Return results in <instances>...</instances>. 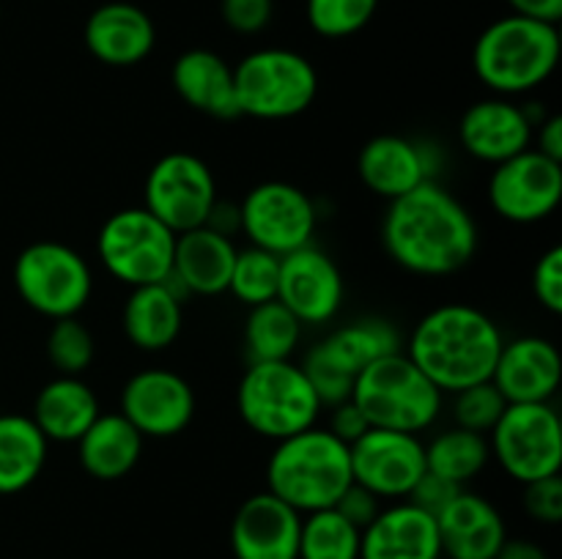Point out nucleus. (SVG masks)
I'll list each match as a JSON object with an SVG mask.
<instances>
[{
	"instance_id": "f257e3e1",
	"label": "nucleus",
	"mask_w": 562,
	"mask_h": 559,
	"mask_svg": "<svg viewBox=\"0 0 562 559\" xmlns=\"http://www.w3.org/2000/svg\"><path fill=\"white\" fill-rule=\"evenodd\" d=\"M384 250L401 269L445 277L475 258L477 228L464 206L437 181H423L390 201L382 223Z\"/></svg>"
},
{
	"instance_id": "f03ea898",
	"label": "nucleus",
	"mask_w": 562,
	"mask_h": 559,
	"mask_svg": "<svg viewBox=\"0 0 562 559\" xmlns=\"http://www.w3.org/2000/svg\"><path fill=\"white\" fill-rule=\"evenodd\" d=\"M503 343V332L486 312L453 301L420 318L406 356L442 392H459L492 378Z\"/></svg>"
},
{
	"instance_id": "7ed1b4c3",
	"label": "nucleus",
	"mask_w": 562,
	"mask_h": 559,
	"mask_svg": "<svg viewBox=\"0 0 562 559\" xmlns=\"http://www.w3.org/2000/svg\"><path fill=\"white\" fill-rule=\"evenodd\" d=\"M349 444L327 427H305L274 444L267 464V491L300 515L335 507L351 486Z\"/></svg>"
},
{
	"instance_id": "20e7f679",
	"label": "nucleus",
	"mask_w": 562,
	"mask_h": 559,
	"mask_svg": "<svg viewBox=\"0 0 562 559\" xmlns=\"http://www.w3.org/2000/svg\"><path fill=\"white\" fill-rule=\"evenodd\" d=\"M560 64V31L549 22L510 14L477 36L472 66L497 96H516L543 85Z\"/></svg>"
},
{
	"instance_id": "39448f33",
	"label": "nucleus",
	"mask_w": 562,
	"mask_h": 559,
	"mask_svg": "<svg viewBox=\"0 0 562 559\" xmlns=\"http://www.w3.org/2000/svg\"><path fill=\"white\" fill-rule=\"evenodd\" d=\"M351 400L371 427L415 436L431 427L442 411V389L406 356V351H393L371 362L357 376Z\"/></svg>"
},
{
	"instance_id": "423d86ee",
	"label": "nucleus",
	"mask_w": 562,
	"mask_h": 559,
	"mask_svg": "<svg viewBox=\"0 0 562 559\" xmlns=\"http://www.w3.org/2000/svg\"><path fill=\"white\" fill-rule=\"evenodd\" d=\"M236 406L245 425L272 442L313 427L322 411L311 381L291 360L250 362L236 389Z\"/></svg>"
},
{
	"instance_id": "0eeeda50",
	"label": "nucleus",
	"mask_w": 562,
	"mask_h": 559,
	"mask_svg": "<svg viewBox=\"0 0 562 559\" xmlns=\"http://www.w3.org/2000/svg\"><path fill=\"white\" fill-rule=\"evenodd\" d=\"M239 115L285 121L305 113L318 93V75L305 55L283 47L256 49L234 66Z\"/></svg>"
},
{
	"instance_id": "6e6552de",
	"label": "nucleus",
	"mask_w": 562,
	"mask_h": 559,
	"mask_svg": "<svg viewBox=\"0 0 562 559\" xmlns=\"http://www.w3.org/2000/svg\"><path fill=\"white\" fill-rule=\"evenodd\" d=\"M176 233L148 208H121L104 219L97 250L104 269L130 288L165 283L173 269Z\"/></svg>"
},
{
	"instance_id": "1a4fd4ad",
	"label": "nucleus",
	"mask_w": 562,
	"mask_h": 559,
	"mask_svg": "<svg viewBox=\"0 0 562 559\" xmlns=\"http://www.w3.org/2000/svg\"><path fill=\"white\" fill-rule=\"evenodd\" d=\"M14 285L31 310L47 318L77 316L93 290L86 258L60 241H33L16 255Z\"/></svg>"
},
{
	"instance_id": "9d476101",
	"label": "nucleus",
	"mask_w": 562,
	"mask_h": 559,
	"mask_svg": "<svg viewBox=\"0 0 562 559\" xmlns=\"http://www.w3.org/2000/svg\"><path fill=\"white\" fill-rule=\"evenodd\" d=\"M492 455L505 475L527 486L560 475L562 425L552 403H508L492 427Z\"/></svg>"
},
{
	"instance_id": "9b49d317",
	"label": "nucleus",
	"mask_w": 562,
	"mask_h": 559,
	"mask_svg": "<svg viewBox=\"0 0 562 559\" xmlns=\"http://www.w3.org/2000/svg\"><path fill=\"white\" fill-rule=\"evenodd\" d=\"M239 228L252 247L283 258L313 241L316 206L307 192L289 181H263L241 201Z\"/></svg>"
},
{
	"instance_id": "f8f14e48",
	"label": "nucleus",
	"mask_w": 562,
	"mask_h": 559,
	"mask_svg": "<svg viewBox=\"0 0 562 559\" xmlns=\"http://www.w3.org/2000/svg\"><path fill=\"white\" fill-rule=\"evenodd\" d=\"M146 206L173 233L206 225L214 203L217 184L201 157L187 151L165 153L146 175Z\"/></svg>"
},
{
	"instance_id": "ddd939ff",
	"label": "nucleus",
	"mask_w": 562,
	"mask_h": 559,
	"mask_svg": "<svg viewBox=\"0 0 562 559\" xmlns=\"http://www.w3.org/2000/svg\"><path fill=\"white\" fill-rule=\"evenodd\" d=\"M562 201V162L543 157L536 148L494 164L488 179V203L503 219L532 225L547 219Z\"/></svg>"
},
{
	"instance_id": "4468645a",
	"label": "nucleus",
	"mask_w": 562,
	"mask_h": 559,
	"mask_svg": "<svg viewBox=\"0 0 562 559\" xmlns=\"http://www.w3.org/2000/svg\"><path fill=\"white\" fill-rule=\"evenodd\" d=\"M351 480L379 499H406L426 475V444L415 433L368 427L349 444Z\"/></svg>"
},
{
	"instance_id": "2eb2a0df",
	"label": "nucleus",
	"mask_w": 562,
	"mask_h": 559,
	"mask_svg": "<svg viewBox=\"0 0 562 559\" xmlns=\"http://www.w3.org/2000/svg\"><path fill=\"white\" fill-rule=\"evenodd\" d=\"M121 414L143 438L179 436L195 417V392L179 373L146 367L121 389Z\"/></svg>"
},
{
	"instance_id": "dca6fc26",
	"label": "nucleus",
	"mask_w": 562,
	"mask_h": 559,
	"mask_svg": "<svg viewBox=\"0 0 562 559\" xmlns=\"http://www.w3.org/2000/svg\"><path fill=\"white\" fill-rule=\"evenodd\" d=\"M278 301L305 323H327L344 301V277L327 252L313 244L280 258Z\"/></svg>"
},
{
	"instance_id": "f3484780",
	"label": "nucleus",
	"mask_w": 562,
	"mask_h": 559,
	"mask_svg": "<svg viewBox=\"0 0 562 559\" xmlns=\"http://www.w3.org/2000/svg\"><path fill=\"white\" fill-rule=\"evenodd\" d=\"M302 515L261 491L247 497L231 521V551L236 559H296Z\"/></svg>"
},
{
	"instance_id": "a211bd4d",
	"label": "nucleus",
	"mask_w": 562,
	"mask_h": 559,
	"mask_svg": "<svg viewBox=\"0 0 562 559\" xmlns=\"http://www.w3.org/2000/svg\"><path fill=\"white\" fill-rule=\"evenodd\" d=\"M560 376L562 362L558 345L538 334H525L503 343L492 384L508 403H552Z\"/></svg>"
},
{
	"instance_id": "6ab92c4d",
	"label": "nucleus",
	"mask_w": 562,
	"mask_h": 559,
	"mask_svg": "<svg viewBox=\"0 0 562 559\" xmlns=\"http://www.w3.org/2000/svg\"><path fill=\"white\" fill-rule=\"evenodd\" d=\"M532 126L536 124L525 107L505 96H492L467 107L459 124V140L470 157L499 164L530 148Z\"/></svg>"
},
{
	"instance_id": "aec40b11",
	"label": "nucleus",
	"mask_w": 562,
	"mask_h": 559,
	"mask_svg": "<svg viewBox=\"0 0 562 559\" xmlns=\"http://www.w3.org/2000/svg\"><path fill=\"white\" fill-rule=\"evenodd\" d=\"M439 548L448 559H494L508 540L505 518L486 497L461 491L437 515Z\"/></svg>"
},
{
	"instance_id": "412c9836",
	"label": "nucleus",
	"mask_w": 562,
	"mask_h": 559,
	"mask_svg": "<svg viewBox=\"0 0 562 559\" xmlns=\"http://www.w3.org/2000/svg\"><path fill=\"white\" fill-rule=\"evenodd\" d=\"M236 247L231 236L217 233L209 225L176 233L173 269L170 283L179 294L217 296L228 290L231 272H234Z\"/></svg>"
},
{
	"instance_id": "4be33fe9",
	"label": "nucleus",
	"mask_w": 562,
	"mask_h": 559,
	"mask_svg": "<svg viewBox=\"0 0 562 559\" xmlns=\"http://www.w3.org/2000/svg\"><path fill=\"white\" fill-rule=\"evenodd\" d=\"M360 559H442L437 518L412 502L379 510L362 529Z\"/></svg>"
},
{
	"instance_id": "5701e85b",
	"label": "nucleus",
	"mask_w": 562,
	"mask_h": 559,
	"mask_svg": "<svg viewBox=\"0 0 562 559\" xmlns=\"http://www.w3.org/2000/svg\"><path fill=\"white\" fill-rule=\"evenodd\" d=\"M154 42L157 31L151 16L124 0L99 5L86 22L88 53L104 66H137L151 55Z\"/></svg>"
},
{
	"instance_id": "b1692460",
	"label": "nucleus",
	"mask_w": 562,
	"mask_h": 559,
	"mask_svg": "<svg viewBox=\"0 0 562 559\" xmlns=\"http://www.w3.org/2000/svg\"><path fill=\"white\" fill-rule=\"evenodd\" d=\"M357 173L373 195L384 201L406 195L423 181H431L428 153L415 140L401 135H379L362 146Z\"/></svg>"
},
{
	"instance_id": "393cba45",
	"label": "nucleus",
	"mask_w": 562,
	"mask_h": 559,
	"mask_svg": "<svg viewBox=\"0 0 562 559\" xmlns=\"http://www.w3.org/2000/svg\"><path fill=\"white\" fill-rule=\"evenodd\" d=\"M173 88L192 110L212 118H239L234 66L212 49H187L173 64Z\"/></svg>"
},
{
	"instance_id": "a878e982",
	"label": "nucleus",
	"mask_w": 562,
	"mask_h": 559,
	"mask_svg": "<svg viewBox=\"0 0 562 559\" xmlns=\"http://www.w3.org/2000/svg\"><path fill=\"white\" fill-rule=\"evenodd\" d=\"M181 294L170 280L132 288L121 310L124 334L140 351H165L173 345L181 332Z\"/></svg>"
},
{
	"instance_id": "bb28decb",
	"label": "nucleus",
	"mask_w": 562,
	"mask_h": 559,
	"mask_svg": "<svg viewBox=\"0 0 562 559\" xmlns=\"http://www.w3.org/2000/svg\"><path fill=\"white\" fill-rule=\"evenodd\" d=\"M146 438L121 411L99 414L86 433L77 438V458L93 480L113 482L130 475L143 455Z\"/></svg>"
},
{
	"instance_id": "cd10ccee",
	"label": "nucleus",
	"mask_w": 562,
	"mask_h": 559,
	"mask_svg": "<svg viewBox=\"0 0 562 559\" xmlns=\"http://www.w3.org/2000/svg\"><path fill=\"white\" fill-rule=\"evenodd\" d=\"M102 414L97 392L80 376H55L44 384L33 403L31 420L47 442L71 444Z\"/></svg>"
},
{
	"instance_id": "c85d7f7f",
	"label": "nucleus",
	"mask_w": 562,
	"mask_h": 559,
	"mask_svg": "<svg viewBox=\"0 0 562 559\" xmlns=\"http://www.w3.org/2000/svg\"><path fill=\"white\" fill-rule=\"evenodd\" d=\"M313 351L357 381V376L371 362L401 351V334L393 323L382 318H360V321L335 329L322 343L313 345Z\"/></svg>"
},
{
	"instance_id": "c756f323",
	"label": "nucleus",
	"mask_w": 562,
	"mask_h": 559,
	"mask_svg": "<svg viewBox=\"0 0 562 559\" xmlns=\"http://www.w3.org/2000/svg\"><path fill=\"white\" fill-rule=\"evenodd\" d=\"M47 438L25 414H0V497L25 491L47 460Z\"/></svg>"
},
{
	"instance_id": "7c9ffc66",
	"label": "nucleus",
	"mask_w": 562,
	"mask_h": 559,
	"mask_svg": "<svg viewBox=\"0 0 562 559\" xmlns=\"http://www.w3.org/2000/svg\"><path fill=\"white\" fill-rule=\"evenodd\" d=\"M302 338V321L278 299L250 307L245 321V351L250 362L291 360Z\"/></svg>"
},
{
	"instance_id": "2f4dec72",
	"label": "nucleus",
	"mask_w": 562,
	"mask_h": 559,
	"mask_svg": "<svg viewBox=\"0 0 562 559\" xmlns=\"http://www.w3.org/2000/svg\"><path fill=\"white\" fill-rule=\"evenodd\" d=\"M488 458H492L488 438L483 433L464 431L459 425L437 433L426 444V471L461 488L486 469Z\"/></svg>"
},
{
	"instance_id": "473e14b6",
	"label": "nucleus",
	"mask_w": 562,
	"mask_h": 559,
	"mask_svg": "<svg viewBox=\"0 0 562 559\" xmlns=\"http://www.w3.org/2000/svg\"><path fill=\"white\" fill-rule=\"evenodd\" d=\"M362 532L335 507L302 515L296 559H360Z\"/></svg>"
},
{
	"instance_id": "72a5a7b5",
	"label": "nucleus",
	"mask_w": 562,
	"mask_h": 559,
	"mask_svg": "<svg viewBox=\"0 0 562 559\" xmlns=\"http://www.w3.org/2000/svg\"><path fill=\"white\" fill-rule=\"evenodd\" d=\"M280 283V258L261 247H247L236 252L234 272H231L228 290L247 307L263 305L278 299Z\"/></svg>"
},
{
	"instance_id": "f704fd0d",
	"label": "nucleus",
	"mask_w": 562,
	"mask_h": 559,
	"mask_svg": "<svg viewBox=\"0 0 562 559\" xmlns=\"http://www.w3.org/2000/svg\"><path fill=\"white\" fill-rule=\"evenodd\" d=\"M47 360L58 376H82L93 362V334L77 316L55 318L47 334Z\"/></svg>"
},
{
	"instance_id": "c9c22d12",
	"label": "nucleus",
	"mask_w": 562,
	"mask_h": 559,
	"mask_svg": "<svg viewBox=\"0 0 562 559\" xmlns=\"http://www.w3.org/2000/svg\"><path fill=\"white\" fill-rule=\"evenodd\" d=\"M379 0H307V22L324 38L360 33L376 14Z\"/></svg>"
},
{
	"instance_id": "e433bc0d",
	"label": "nucleus",
	"mask_w": 562,
	"mask_h": 559,
	"mask_svg": "<svg viewBox=\"0 0 562 559\" xmlns=\"http://www.w3.org/2000/svg\"><path fill=\"white\" fill-rule=\"evenodd\" d=\"M505 409H508V400H505L503 392L494 387L492 378L459 389L453 398L456 425L472 433H483V436L492 433V427L497 425V420L503 417Z\"/></svg>"
},
{
	"instance_id": "4c0bfd02",
	"label": "nucleus",
	"mask_w": 562,
	"mask_h": 559,
	"mask_svg": "<svg viewBox=\"0 0 562 559\" xmlns=\"http://www.w3.org/2000/svg\"><path fill=\"white\" fill-rule=\"evenodd\" d=\"M532 294L549 312H562V247H549L532 269Z\"/></svg>"
},
{
	"instance_id": "58836bf2",
	"label": "nucleus",
	"mask_w": 562,
	"mask_h": 559,
	"mask_svg": "<svg viewBox=\"0 0 562 559\" xmlns=\"http://www.w3.org/2000/svg\"><path fill=\"white\" fill-rule=\"evenodd\" d=\"M525 510L538 524H560L562 521V480L560 475L532 480L525 486Z\"/></svg>"
},
{
	"instance_id": "ea45409f",
	"label": "nucleus",
	"mask_w": 562,
	"mask_h": 559,
	"mask_svg": "<svg viewBox=\"0 0 562 559\" xmlns=\"http://www.w3.org/2000/svg\"><path fill=\"white\" fill-rule=\"evenodd\" d=\"M220 11H223V20L231 31L252 36L269 25L274 3L272 0H223Z\"/></svg>"
},
{
	"instance_id": "a19ab883",
	"label": "nucleus",
	"mask_w": 562,
	"mask_h": 559,
	"mask_svg": "<svg viewBox=\"0 0 562 559\" xmlns=\"http://www.w3.org/2000/svg\"><path fill=\"white\" fill-rule=\"evenodd\" d=\"M464 491L461 486H456V482L450 480H442V477L431 475V471H426V475L417 480V486L412 488L409 497H406V502H412L415 507L426 510L428 515H434L437 518L439 513H442L445 507H448L450 502H453L459 493Z\"/></svg>"
},
{
	"instance_id": "79ce46f5",
	"label": "nucleus",
	"mask_w": 562,
	"mask_h": 559,
	"mask_svg": "<svg viewBox=\"0 0 562 559\" xmlns=\"http://www.w3.org/2000/svg\"><path fill=\"white\" fill-rule=\"evenodd\" d=\"M335 510H338L349 524H355L357 529L362 532L373 518H376L382 507H379V497H373L368 488L351 482V486L344 491V497L335 502Z\"/></svg>"
},
{
	"instance_id": "37998d69",
	"label": "nucleus",
	"mask_w": 562,
	"mask_h": 559,
	"mask_svg": "<svg viewBox=\"0 0 562 559\" xmlns=\"http://www.w3.org/2000/svg\"><path fill=\"white\" fill-rule=\"evenodd\" d=\"M368 427L371 425H368V420L362 417V411L357 409V403L351 398L329 409L327 431L333 433V436H338L344 444H355Z\"/></svg>"
},
{
	"instance_id": "c03bdc74",
	"label": "nucleus",
	"mask_w": 562,
	"mask_h": 559,
	"mask_svg": "<svg viewBox=\"0 0 562 559\" xmlns=\"http://www.w3.org/2000/svg\"><path fill=\"white\" fill-rule=\"evenodd\" d=\"M538 146L536 151L543 153V157L554 159V162H562V118L560 115H547L538 124Z\"/></svg>"
},
{
	"instance_id": "a18cd8bd",
	"label": "nucleus",
	"mask_w": 562,
	"mask_h": 559,
	"mask_svg": "<svg viewBox=\"0 0 562 559\" xmlns=\"http://www.w3.org/2000/svg\"><path fill=\"white\" fill-rule=\"evenodd\" d=\"M514 14L527 16V20L549 22V25H558L562 16V0H508Z\"/></svg>"
},
{
	"instance_id": "49530a36",
	"label": "nucleus",
	"mask_w": 562,
	"mask_h": 559,
	"mask_svg": "<svg viewBox=\"0 0 562 559\" xmlns=\"http://www.w3.org/2000/svg\"><path fill=\"white\" fill-rule=\"evenodd\" d=\"M494 559H549V554L543 551L538 543L525 540V537H516V540H510L508 537Z\"/></svg>"
}]
</instances>
